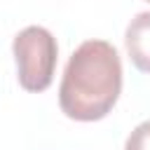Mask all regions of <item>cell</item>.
Returning <instances> with one entry per match:
<instances>
[{
    "label": "cell",
    "instance_id": "cell-5",
    "mask_svg": "<svg viewBox=\"0 0 150 150\" xmlns=\"http://www.w3.org/2000/svg\"><path fill=\"white\" fill-rule=\"evenodd\" d=\"M145 2H150V0H145Z\"/></svg>",
    "mask_w": 150,
    "mask_h": 150
},
{
    "label": "cell",
    "instance_id": "cell-1",
    "mask_svg": "<svg viewBox=\"0 0 150 150\" xmlns=\"http://www.w3.org/2000/svg\"><path fill=\"white\" fill-rule=\"evenodd\" d=\"M122 94V61L108 40H84L68 59L61 84L59 108L68 120L98 122Z\"/></svg>",
    "mask_w": 150,
    "mask_h": 150
},
{
    "label": "cell",
    "instance_id": "cell-2",
    "mask_svg": "<svg viewBox=\"0 0 150 150\" xmlns=\"http://www.w3.org/2000/svg\"><path fill=\"white\" fill-rule=\"evenodd\" d=\"M12 54L16 61V80L21 89L40 94L49 89L56 73L59 45L45 26H26L12 40Z\"/></svg>",
    "mask_w": 150,
    "mask_h": 150
},
{
    "label": "cell",
    "instance_id": "cell-3",
    "mask_svg": "<svg viewBox=\"0 0 150 150\" xmlns=\"http://www.w3.org/2000/svg\"><path fill=\"white\" fill-rule=\"evenodd\" d=\"M127 54L141 73H150V12H138L124 30Z\"/></svg>",
    "mask_w": 150,
    "mask_h": 150
},
{
    "label": "cell",
    "instance_id": "cell-4",
    "mask_svg": "<svg viewBox=\"0 0 150 150\" xmlns=\"http://www.w3.org/2000/svg\"><path fill=\"white\" fill-rule=\"evenodd\" d=\"M124 150H150V120L131 129V134L124 141Z\"/></svg>",
    "mask_w": 150,
    "mask_h": 150
}]
</instances>
